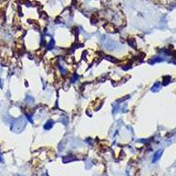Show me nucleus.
<instances>
[{
	"label": "nucleus",
	"mask_w": 176,
	"mask_h": 176,
	"mask_svg": "<svg viewBox=\"0 0 176 176\" xmlns=\"http://www.w3.org/2000/svg\"><path fill=\"white\" fill-rule=\"evenodd\" d=\"M161 153H162V152L161 151H159L158 152H156L155 153V155H154V159H153V162H156L157 161L159 158H160V156H161Z\"/></svg>",
	"instance_id": "nucleus-1"
},
{
	"label": "nucleus",
	"mask_w": 176,
	"mask_h": 176,
	"mask_svg": "<svg viewBox=\"0 0 176 176\" xmlns=\"http://www.w3.org/2000/svg\"><path fill=\"white\" fill-rule=\"evenodd\" d=\"M18 176H23V175H21V174H19V175H18Z\"/></svg>",
	"instance_id": "nucleus-2"
}]
</instances>
